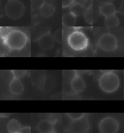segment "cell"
<instances>
[{
	"label": "cell",
	"instance_id": "obj_1",
	"mask_svg": "<svg viewBox=\"0 0 124 133\" xmlns=\"http://www.w3.org/2000/svg\"><path fill=\"white\" fill-rule=\"evenodd\" d=\"M4 45L10 50L19 51L23 49L27 42V37L24 32L19 30H8L1 33Z\"/></svg>",
	"mask_w": 124,
	"mask_h": 133
},
{
	"label": "cell",
	"instance_id": "obj_2",
	"mask_svg": "<svg viewBox=\"0 0 124 133\" xmlns=\"http://www.w3.org/2000/svg\"><path fill=\"white\" fill-rule=\"evenodd\" d=\"M99 85L103 92L107 94H111L119 89L120 86L119 77L114 72H107L99 78Z\"/></svg>",
	"mask_w": 124,
	"mask_h": 133
},
{
	"label": "cell",
	"instance_id": "obj_3",
	"mask_svg": "<svg viewBox=\"0 0 124 133\" xmlns=\"http://www.w3.org/2000/svg\"><path fill=\"white\" fill-rule=\"evenodd\" d=\"M68 44L72 49L76 51L84 50L88 45V39L84 33L74 31L68 37Z\"/></svg>",
	"mask_w": 124,
	"mask_h": 133
},
{
	"label": "cell",
	"instance_id": "obj_4",
	"mask_svg": "<svg viewBox=\"0 0 124 133\" xmlns=\"http://www.w3.org/2000/svg\"><path fill=\"white\" fill-rule=\"evenodd\" d=\"M5 15L13 20L20 19L25 12V6L20 0H8L4 7Z\"/></svg>",
	"mask_w": 124,
	"mask_h": 133
},
{
	"label": "cell",
	"instance_id": "obj_5",
	"mask_svg": "<svg viewBox=\"0 0 124 133\" xmlns=\"http://www.w3.org/2000/svg\"><path fill=\"white\" fill-rule=\"evenodd\" d=\"M98 45L104 51L113 52L117 47V38L111 33H104L99 37Z\"/></svg>",
	"mask_w": 124,
	"mask_h": 133
},
{
	"label": "cell",
	"instance_id": "obj_6",
	"mask_svg": "<svg viewBox=\"0 0 124 133\" xmlns=\"http://www.w3.org/2000/svg\"><path fill=\"white\" fill-rule=\"evenodd\" d=\"M100 133H117L119 129V122L111 116L103 118L99 123Z\"/></svg>",
	"mask_w": 124,
	"mask_h": 133
},
{
	"label": "cell",
	"instance_id": "obj_7",
	"mask_svg": "<svg viewBox=\"0 0 124 133\" xmlns=\"http://www.w3.org/2000/svg\"><path fill=\"white\" fill-rule=\"evenodd\" d=\"M89 130V122L86 117L77 121H72L67 131L69 133H87Z\"/></svg>",
	"mask_w": 124,
	"mask_h": 133
},
{
	"label": "cell",
	"instance_id": "obj_8",
	"mask_svg": "<svg viewBox=\"0 0 124 133\" xmlns=\"http://www.w3.org/2000/svg\"><path fill=\"white\" fill-rule=\"evenodd\" d=\"M38 45L40 48L45 51L50 50L55 44V39L50 33H45L41 35L38 40Z\"/></svg>",
	"mask_w": 124,
	"mask_h": 133
},
{
	"label": "cell",
	"instance_id": "obj_9",
	"mask_svg": "<svg viewBox=\"0 0 124 133\" xmlns=\"http://www.w3.org/2000/svg\"><path fill=\"white\" fill-rule=\"evenodd\" d=\"M72 90L76 93H81L84 91L86 87L85 83L81 76L76 74L72 78L70 83Z\"/></svg>",
	"mask_w": 124,
	"mask_h": 133
},
{
	"label": "cell",
	"instance_id": "obj_10",
	"mask_svg": "<svg viewBox=\"0 0 124 133\" xmlns=\"http://www.w3.org/2000/svg\"><path fill=\"white\" fill-rule=\"evenodd\" d=\"M24 87L20 79L13 78L9 84V90L14 95H20L24 92Z\"/></svg>",
	"mask_w": 124,
	"mask_h": 133
},
{
	"label": "cell",
	"instance_id": "obj_11",
	"mask_svg": "<svg viewBox=\"0 0 124 133\" xmlns=\"http://www.w3.org/2000/svg\"><path fill=\"white\" fill-rule=\"evenodd\" d=\"M37 130L39 133H50L55 131L54 123L50 120L44 119L38 123Z\"/></svg>",
	"mask_w": 124,
	"mask_h": 133
},
{
	"label": "cell",
	"instance_id": "obj_12",
	"mask_svg": "<svg viewBox=\"0 0 124 133\" xmlns=\"http://www.w3.org/2000/svg\"><path fill=\"white\" fill-rule=\"evenodd\" d=\"M116 12V9L111 3H104L99 8L100 14L105 18L113 15H115Z\"/></svg>",
	"mask_w": 124,
	"mask_h": 133
},
{
	"label": "cell",
	"instance_id": "obj_13",
	"mask_svg": "<svg viewBox=\"0 0 124 133\" xmlns=\"http://www.w3.org/2000/svg\"><path fill=\"white\" fill-rule=\"evenodd\" d=\"M55 8L54 5L50 3H45L39 9L40 14L44 18H49L54 14Z\"/></svg>",
	"mask_w": 124,
	"mask_h": 133
},
{
	"label": "cell",
	"instance_id": "obj_14",
	"mask_svg": "<svg viewBox=\"0 0 124 133\" xmlns=\"http://www.w3.org/2000/svg\"><path fill=\"white\" fill-rule=\"evenodd\" d=\"M21 128L20 122L15 119L9 121L7 125V130L9 133H19Z\"/></svg>",
	"mask_w": 124,
	"mask_h": 133
},
{
	"label": "cell",
	"instance_id": "obj_15",
	"mask_svg": "<svg viewBox=\"0 0 124 133\" xmlns=\"http://www.w3.org/2000/svg\"><path fill=\"white\" fill-rule=\"evenodd\" d=\"M76 17L71 13H66L62 18V24L65 26H73L76 24Z\"/></svg>",
	"mask_w": 124,
	"mask_h": 133
},
{
	"label": "cell",
	"instance_id": "obj_16",
	"mask_svg": "<svg viewBox=\"0 0 124 133\" xmlns=\"http://www.w3.org/2000/svg\"><path fill=\"white\" fill-rule=\"evenodd\" d=\"M85 10L84 7L80 3H74L71 7H70V12L76 17L84 15Z\"/></svg>",
	"mask_w": 124,
	"mask_h": 133
},
{
	"label": "cell",
	"instance_id": "obj_17",
	"mask_svg": "<svg viewBox=\"0 0 124 133\" xmlns=\"http://www.w3.org/2000/svg\"><path fill=\"white\" fill-rule=\"evenodd\" d=\"M105 25L108 27L117 26L119 25V19L116 15H113L111 16L106 17L104 21Z\"/></svg>",
	"mask_w": 124,
	"mask_h": 133
},
{
	"label": "cell",
	"instance_id": "obj_18",
	"mask_svg": "<svg viewBox=\"0 0 124 133\" xmlns=\"http://www.w3.org/2000/svg\"><path fill=\"white\" fill-rule=\"evenodd\" d=\"M84 19L88 24H92L95 21V15L93 14L92 7H89L88 8L85 9L84 13Z\"/></svg>",
	"mask_w": 124,
	"mask_h": 133
},
{
	"label": "cell",
	"instance_id": "obj_19",
	"mask_svg": "<svg viewBox=\"0 0 124 133\" xmlns=\"http://www.w3.org/2000/svg\"><path fill=\"white\" fill-rule=\"evenodd\" d=\"M66 115L72 121L79 120L85 116V114L84 113H68Z\"/></svg>",
	"mask_w": 124,
	"mask_h": 133
},
{
	"label": "cell",
	"instance_id": "obj_20",
	"mask_svg": "<svg viewBox=\"0 0 124 133\" xmlns=\"http://www.w3.org/2000/svg\"><path fill=\"white\" fill-rule=\"evenodd\" d=\"M45 3V0H31L32 9L33 10L40 9Z\"/></svg>",
	"mask_w": 124,
	"mask_h": 133
},
{
	"label": "cell",
	"instance_id": "obj_21",
	"mask_svg": "<svg viewBox=\"0 0 124 133\" xmlns=\"http://www.w3.org/2000/svg\"><path fill=\"white\" fill-rule=\"evenodd\" d=\"M55 41H56L57 42L61 43L62 42V30L61 28H59V29L56 30V31L55 32L54 36Z\"/></svg>",
	"mask_w": 124,
	"mask_h": 133
},
{
	"label": "cell",
	"instance_id": "obj_22",
	"mask_svg": "<svg viewBox=\"0 0 124 133\" xmlns=\"http://www.w3.org/2000/svg\"><path fill=\"white\" fill-rule=\"evenodd\" d=\"M12 73L13 75V78L20 79L26 75L27 71L24 70H13L12 71Z\"/></svg>",
	"mask_w": 124,
	"mask_h": 133
},
{
	"label": "cell",
	"instance_id": "obj_23",
	"mask_svg": "<svg viewBox=\"0 0 124 133\" xmlns=\"http://www.w3.org/2000/svg\"><path fill=\"white\" fill-rule=\"evenodd\" d=\"M123 0H113L111 3L116 9V11L119 10L121 9L122 5L123 4Z\"/></svg>",
	"mask_w": 124,
	"mask_h": 133
},
{
	"label": "cell",
	"instance_id": "obj_24",
	"mask_svg": "<svg viewBox=\"0 0 124 133\" xmlns=\"http://www.w3.org/2000/svg\"><path fill=\"white\" fill-rule=\"evenodd\" d=\"M75 0H62V8H67L71 7L74 3Z\"/></svg>",
	"mask_w": 124,
	"mask_h": 133
},
{
	"label": "cell",
	"instance_id": "obj_25",
	"mask_svg": "<svg viewBox=\"0 0 124 133\" xmlns=\"http://www.w3.org/2000/svg\"><path fill=\"white\" fill-rule=\"evenodd\" d=\"M19 133H31V128L27 126L22 127Z\"/></svg>",
	"mask_w": 124,
	"mask_h": 133
},
{
	"label": "cell",
	"instance_id": "obj_26",
	"mask_svg": "<svg viewBox=\"0 0 124 133\" xmlns=\"http://www.w3.org/2000/svg\"><path fill=\"white\" fill-rule=\"evenodd\" d=\"M50 133H57L56 131H51V132H50Z\"/></svg>",
	"mask_w": 124,
	"mask_h": 133
},
{
	"label": "cell",
	"instance_id": "obj_27",
	"mask_svg": "<svg viewBox=\"0 0 124 133\" xmlns=\"http://www.w3.org/2000/svg\"><path fill=\"white\" fill-rule=\"evenodd\" d=\"M0 37H1V33H0Z\"/></svg>",
	"mask_w": 124,
	"mask_h": 133
}]
</instances>
